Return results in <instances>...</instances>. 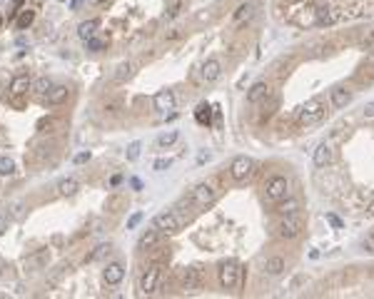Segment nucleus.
I'll return each mask as SVG.
<instances>
[{
	"label": "nucleus",
	"instance_id": "7c9ffc66",
	"mask_svg": "<svg viewBox=\"0 0 374 299\" xmlns=\"http://www.w3.org/2000/svg\"><path fill=\"white\" fill-rule=\"evenodd\" d=\"M13 172H15L13 157H0V177H10Z\"/></svg>",
	"mask_w": 374,
	"mask_h": 299
},
{
	"label": "nucleus",
	"instance_id": "9d476101",
	"mask_svg": "<svg viewBox=\"0 0 374 299\" xmlns=\"http://www.w3.org/2000/svg\"><path fill=\"white\" fill-rule=\"evenodd\" d=\"M220 75H222V63L217 60V58H210V60H205L202 65H200V82L202 85H212V82H217L220 80Z\"/></svg>",
	"mask_w": 374,
	"mask_h": 299
},
{
	"label": "nucleus",
	"instance_id": "9b49d317",
	"mask_svg": "<svg viewBox=\"0 0 374 299\" xmlns=\"http://www.w3.org/2000/svg\"><path fill=\"white\" fill-rule=\"evenodd\" d=\"M314 13H317V25H334V23L344 20V8L319 5V8H314Z\"/></svg>",
	"mask_w": 374,
	"mask_h": 299
},
{
	"label": "nucleus",
	"instance_id": "dca6fc26",
	"mask_svg": "<svg viewBox=\"0 0 374 299\" xmlns=\"http://www.w3.org/2000/svg\"><path fill=\"white\" fill-rule=\"evenodd\" d=\"M68 95H70V87H68V85H53V90H50L43 100H45V105L58 107V105H63V102L68 100Z\"/></svg>",
	"mask_w": 374,
	"mask_h": 299
},
{
	"label": "nucleus",
	"instance_id": "1a4fd4ad",
	"mask_svg": "<svg viewBox=\"0 0 374 299\" xmlns=\"http://www.w3.org/2000/svg\"><path fill=\"white\" fill-rule=\"evenodd\" d=\"M152 227L160 229L162 234H175V232H180L182 220H180L175 212H160V215L152 220Z\"/></svg>",
	"mask_w": 374,
	"mask_h": 299
},
{
	"label": "nucleus",
	"instance_id": "412c9836",
	"mask_svg": "<svg viewBox=\"0 0 374 299\" xmlns=\"http://www.w3.org/2000/svg\"><path fill=\"white\" fill-rule=\"evenodd\" d=\"M97 28H100V20H97V18H90V20H85V23L78 25V38H80V40H90V38H95Z\"/></svg>",
	"mask_w": 374,
	"mask_h": 299
},
{
	"label": "nucleus",
	"instance_id": "bb28decb",
	"mask_svg": "<svg viewBox=\"0 0 374 299\" xmlns=\"http://www.w3.org/2000/svg\"><path fill=\"white\" fill-rule=\"evenodd\" d=\"M132 70H135V65H132L130 60L120 63V65L115 68V80H117V82H125V80H130V77H132Z\"/></svg>",
	"mask_w": 374,
	"mask_h": 299
},
{
	"label": "nucleus",
	"instance_id": "2eb2a0df",
	"mask_svg": "<svg viewBox=\"0 0 374 299\" xmlns=\"http://www.w3.org/2000/svg\"><path fill=\"white\" fill-rule=\"evenodd\" d=\"M122 277H125V267H122L120 262L105 264V269H102V282H105L107 287H117V284L122 282Z\"/></svg>",
	"mask_w": 374,
	"mask_h": 299
},
{
	"label": "nucleus",
	"instance_id": "cd10ccee",
	"mask_svg": "<svg viewBox=\"0 0 374 299\" xmlns=\"http://www.w3.org/2000/svg\"><path fill=\"white\" fill-rule=\"evenodd\" d=\"M195 117H197L200 125H212V105L202 102V105L195 110Z\"/></svg>",
	"mask_w": 374,
	"mask_h": 299
},
{
	"label": "nucleus",
	"instance_id": "20e7f679",
	"mask_svg": "<svg viewBox=\"0 0 374 299\" xmlns=\"http://www.w3.org/2000/svg\"><path fill=\"white\" fill-rule=\"evenodd\" d=\"M287 197H289V180L282 177V175H272L265 182V200L272 202V205H277V202H282Z\"/></svg>",
	"mask_w": 374,
	"mask_h": 299
},
{
	"label": "nucleus",
	"instance_id": "c756f323",
	"mask_svg": "<svg viewBox=\"0 0 374 299\" xmlns=\"http://www.w3.org/2000/svg\"><path fill=\"white\" fill-rule=\"evenodd\" d=\"M110 252H112V247H110V244H97V247H95V249H93V252L88 254V262H97V259H105V257H107Z\"/></svg>",
	"mask_w": 374,
	"mask_h": 299
},
{
	"label": "nucleus",
	"instance_id": "c03bdc74",
	"mask_svg": "<svg viewBox=\"0 0 374 299\" xmlns=\"http://www.w3.org/2000/svg\"><path fill=\"white\" fill-rule=\"evenodd\" d=\"M5 229H8V220L0 217V234H5Z\"/></svg>",
	"mask_w": 374,
	"mask_h": 299
},
{
	"label": "nucleus",
	"instance_id": "a878e982",
	"mask_svg": "<svg viewBox=\"0 0 374 299\" xmlns=\"http://www.w3.org/2000/svg\"><path fill=\"white\" fill-rule=\"evenodd\" d=\"M177 140H180V132H177V130L160 132V135H157V147H160V150H167V147H172Z\"/></svg>",
	"mask_w": 374,
	"mask_h": 299
},
{
	"label": "nucleus",
	"instance_id": "a211bd4d",
	"mask_svg": "<svg viewBox=\"0 0 374 299\" xmlns=\"http://www.w3.org/2000/svg\"><path fill=\"white\" fill-rule=\"evenodd\" d=\"M329 100H332V107H334V110H344V107L352 102V92H349L347 87H334V90L329 92Z\"/></svg>",
	"mask_w": 374,
	"mask_h": 299
},
{
	"label": "nucleus",
	"instance_id": "5701e85b",
	"mask_svg": "<svg viewBox=\"0 0 374 299\" xmlns=\"http://www.w3.org/2000/svg\"><path fill=\"white\" fill-rule=\"evenodd\" d=\"M53 85H55V82H53L48 75H43V77H35V80H33V92H35L38 97H45V95L53 90Z\"/></svg>",
	"mask_w": 374,
	"mask_h": 299
},
{
	"label": "nucleus",
	"instance_id": "f8f14e48",
	"mask_svg": "<svg viewBox=\"0 0 374 299\" xmlns=\"http://www.w3.org/2000/svg\"><path fill=\"white\" fill-rule=\"evenodd\" d=\"M180 282H182V289H185V292H195V289H200V284H202V272H200L197 267H185L182 274H180Z\"/></svg>",
	"mask_w": 374,
	"mask_h": 299
},
{
	"label": "nucleus",
	"instance_id": "37998d69",
	"mask_svg": "<svg viewBox=\"0 0 374 299\" xmlns=\"http://www.w3.org/2000/svg\"><path fill=\"white\" fill-rule=\"evenodd\" d=\"M130 185H132V190H137V192L142 190V182H140L137 177H130Z\"/></svg>",
	"mask_w": 374,
	"mask_h": 299
},
{
	"label": "nucleus",
	"instance_id": "4be33fe9",
	"mask_svg": "<svg viewBox=\"0 0 374 299\" xmlns=\"http://www.w3.org/2000/svg\"><path fill=\"white\" fill-rule=\"evenodd\" d=\"M78 190H80V182L75 177H63L58 182V195H63V197H73Z\"/></svg>",
	"mask_w": 374,
	"mask_h": 299
},
{
	"label": "nucleus",
	"instance_id": "b1692460",
	"mask_svg": "<svg viewBox=\"0 0 374 299\" xmlns=\"http://www.w3.org/2000/svg\"><path fill=\"white\" fill-rule=\"evenodd\" d=\"M284 267H287V264H284L282 257H270V259L265 262V272H267L270 277H280V274L284 272Z\"/></svg>",
	"mask_w": 374,
	"mask_h": 299
},
{
	"label": "nucleus",
	"instance_id": "aec40b11",
	"mask_svg": "<svg viewBox=\"0 0 374 299\" xmlns=\"http://www.w3.org/2000/svg\"><path fill=\"white\" fill-rule=\"evenodd\" d=\"M255 13H257V5H255V3H242V5L235 10V25L250 23V20L255 18Z\"/></svg>",
	"mask_w": 374,
	"mask_h": 299
},
{
	"label": "nucleus",
	"instance_id": "e433bc0d",
	"mask_svg": "<svg viewBox=\"0 0 374 299\" xmlns=\"http://www.w3.org/2000/svg\"><path fill=\"white\" fill-rule=\"evenodd\" d=\"M170 165H172V160H170V157H160V160H155V165H152V167H155V172H165Z\"/></svg>",
	"mask_w": 374,
	"mask_h": 299
},
{
	"label": "nucleus",
	"instance_id": "39448f33",
	"mask_svg": "<svg viewBox=\"0 0 374 299\" xmlns=\"http://www.w3.org/2000/svg\"><path fill=\"white\" fill-rule=\"evenodd\" d=\"M28 90H33V80H30L28 73H20V75H15V77L10 80V85H8V100H10L15 107H20V105H23V97L28 95Z\"/></svg>",
	"mask_w": 374,
	"mask_h": 299
},
{
	"label": "nucleus",
	"instance_id": "4c0bfd02",
	"mask_svg": "<svg viewBox=\"0 0 374 299\" xmlns=\"http://www.w3.org/2000/svg\"><path fill=\"white\" fill-rule=\"evenodd\" d=\"M140 222H142V212H135V215H132V217L127 220V229H135V227H137Z\"/></svg>",
	"mask_w": 374,
	"mask_h": 299
},
{
	"label": "nucleus",
	"instance_id": "473e14b6",
	"mask_svg": "<svg viewBox=\"0 0 374 299\" xmlns=\"http://www.w3.org/2000/svg\"><path fill=\"white\" fill-rule=\"evenodd\" d=\"M45 262H48V252H45V249H43V252H38V254H33L30 259H25V264H28V267H33V269L43 267Z\"/></svg>",
	"mask_w": 374,
	"mask_h": 299
},
{
	"label": "nucleus",
	"instance_id": "a19ab883",
	"mask_svg": "<svg viewBox=\"0 0 374 299\" xmlns=\"http://www.w3.org/2000/svg\"><path fill=\"white\" fill-rule=\"evenodd\" d=\"M364 249H367V252H374V232H372V234H367V239H364Z\"/></svg>",
	"mask_w": 374,
	"mask_h": 299
},
{
	"label": "nucleus",
	"instance_id": "7ed1b4c3",
	"mask_svg": "<svg viewBox=\"0 0 374 299\" xmlns=\"http://www.w3.org/2000/svg\"><path fill=\"white\" fill-rule=\"evenodd\" d=\"M304 229V217L299 212H292V215H280V222H277V234L282 239H297Z\"/></svg>",
	"mask_w": 374,
	"mask_h": 299
},
{
	"label": "nucleus",
	"instance_id": "2f4dec72",
	"mask_svg": "<svg viewBox=\"0 0 374 299\" xmlns=\"http://www.w3.org/2000/svg\"><path fill=\"white\" fill-rule=\"evenodd\" d=\"M140 152H142V142H137V140H135V142H130V145H127V150H125V157H127L130 162H135V160L140 157Z\"/></svg>",
	"mask_w": 374,
	"mask_h": 299
},
{
	"label": "nucleus",
	"instance_id": "f704fd0d",
	"mask_svg": "<svg viewBox=\"0 0 374 299\" xmlns=\"http://www.w3.org/2000/svg\"><path fill=\"white\" fill-rule=\"evenodd\" d=\"M85 45H88V50H90V53H97V50H102V48H105V43H102L100 38H90V40H85Z\"/></svg>",
	"mask_w": 374,
	"mask_h": 299
},
{
	"label": "nucleus",
	"instance_id": "f3484780",
	"mask_svg": "<svg viewBox=\"0 0 374 299\" xmlns=\"http://www.w3.org/2000/svg\"><path fill=\"white\" fill-rule=\"evenodd\" d=\"M160 239H162V232L160 229H147V232H142V237L137 239V249H142V252H147V249H152V247H157L160 244Z\"/></svg>",
	"mask_w": 374,
	"mask_h": 299
},
{
	"label": "nucleus",
	"instance_id": "3c124183",
	"mask_svg": "<svg viewBox=\"0 0 374 299\" xmlns=\"http://www.w3.org/2000/svg\"><path fill=\"white\" fill-rule=\"evenodd\" d=\"M0 3H3V0H0Z\"/></svg>",
	"mask_w": 374,
	"mask_h": 299
},
{
	"label": "nucleus",
	"instance_id": "ea45409f",
	"mask_svg": "<svg viewBox=\"0 0 374 299\" xmlns=\"http://www.w3.org/2000/svg\"><path fill=\"white\" fill-rule=\"evenodd\" d=\"M364 117H367V120H374V100L364 105Z\"/></svg>",
	"mask_w": 374,
	"mask_h": 299
},
{
	"label": "nucleus",
	"instance_id": "49530a36",
	"mask_svg": "<svg viewBox=\"0 0 374 299\" xmlns=\"http://www.w3.org/2000/svg\"><path fill=\"white\" fill-rule=\"evenodd\" d=\"M327 220H329V222H332V224H334V227H342V222H339V220H337V217H334V215H327Z\"/></svg>",
	"mask_w": 374,
	"mask_h": 299
},
{
	"label": "nucleus",
	"instance_id": "a18cd8bd",
	"mask_svg": "<svg viewBox=\"0 0 374 299\" xmlns=\"http://www.w3.org/2000/svg\"><path fill=\"white\" fill-rule=\"evenodd\" d=\"M120 182H122V177H120V175H115V177H112V180H110V187H117V185H120Z\"/></svg>",
	"mask_w": 374,
	"mask_h": 299
},
{
	"label": "nucleus",
	"instance_id": "de8ad7c7",
	"mask_svg": "<svg viewBox=\"0 0 374 299\" xmlns=\"http://www.w3.org/2000/svg\"><path fill=\"white\" fill-rule=\"evenodd\" d=\"M80 5H83V0H73V3H70V8H73V10H75V8H80Z\"/></svg>",
	"mask_w": 374,
	"mask_h": 299
},
{
	"label": "nucleus",
	"instance_id": "423d86ee",
	"mask_svg": "<svg viewBox=\"0 0 374 299\" xmlns=\"http://www.w3.org/2000/svg\"><path fill=\"white\" fill-rule=\"evenodd\" d=\"M252 172H255V160L247 155H240L230 162V177L235 182H247L252 177Z\"/></svg>",
	"mask_w": 374,
	"mask_h": 299
},
{
	"label": "nucleus",
	"instance_id": "f257e3e1",
	"mask_svg": "<svg viewBox=\"0 0 374 299\" xmlns=\"http://www.w3.org/2000/svg\"><path fill=\"white\" fill-rule=\"evenodd\" d=\"M242 267H240V262H235V259H227V262H222L220 264V269H217V279H220V287L222 289H227V292H237L240 287H242Z\"/></svg>",
	"mask_w": 374,
	"mask_h": 299
},
{
	"label": "nucleus",
	"instance_id": "c85d7f7f",
	"mask_svg": "<svg viewBox=\"0 0 374 299\" xmlns=\"http://www.w3.org/2000/svg\"><path fill=\"white\" fill-rule=\"evenodd\" d=\"M277 212L280 215H292V212H299V202L294 197H287L282 202H277Z\"/></svg>",
	"mask_w": 374,
	"mask_h": 299
},
{
	"label": "nucleus",
	"instance_id": "09e8293b",
	"mask_svg": "<svg viewBox=\"0 0 374 299\" xmlns=\"http://www.w3.org/2000/svg\"><path fill=\"white\" fill-rule=\"evenodd\" d=\"M367 212H369V215L374 217V200H372V205H369V210H367Z\"/></svg>",
	"mask_w": 374,
	"mask_h": 299
},
{
	"label": "nucleus",
	"instance_id": "6e6552de",
	"mask_svg": "<svg viewBox=\"0 0 374 299\" xmlns=\"http://www.w3.org/2000/svg\"><path fill=\"white\" fill-rule=\"evenodd\" d=\"M192 200H195V205H200L202 210L212 207V205H215V200H217V190H215V185H212V182H200V185L192 190Z\"/></svg>",
	"mask_w": 374,
	"mask_h": 299
},
{
	"label": "nucleus",
	"instance_id": "58836bf2",
	"mask_svg": "<svg viewBox=\"0 0 374 299\" xmlns=\"http://www.w3.org/2000/svg\"><path fill=\"white\" fill-rule=\"evenodd\" d=\"M73 160H75V165H85V162L90 160V152H88V150H83V152H78Z\"/></svg>",
	"mask_w": 374,
	"mask_h": 299
},
{
	"label": "nucleus",
	"instance_id": "f03ea898",
	"mask_svg": "<svg viewBox=\"0 0 374 299\" xmlns=\"http://www.w3.org/2000/svg\"><path fill=\"white\" fill-rule=\"evenodd\" d=\"M324 115H327V105H324V100L322 97H312L307 105H302V110H299V125L302 127H314V125H319L322 120H324Z\"/></svg>",
	"mask_w": 374,
	"mask_h": 299
},
{
	"label": "nucleus",
	"instance_id": "0eeeda50",
	"mask_svg": "<svg viewBox=\"0 0 374 299\" xmlns=\"http://www.w3.org/2000/svg\"><path fill=\"white\" fill-rule=\"evenodd\" d=\"M160 279H162V267H160V264H152V267L140 277V284H137L140 294H145V297L155 294V292L160 289Z\"/></svg>",
	"mask_w": 374,
	"mask_h": 299
},
{
	"label": "nucleus",
	"instance_id": "ddd939ff",
	"mask_svg": "<svg viewBox=\"0 0 374 299\" xmlns=\"http://www.w3.org/2000/svg\"><path fill=\"white\" fill-rule=\"evenodd\" d=\"M152 105H155V110L160 112V115H167L170 110H175V92L172 90H157L155 92V97H152Z\"/></svg>",
	"mask_w": 374,
	"mask_h": 299
},
{
	"label": "nucleus",
	"instance_id": "8fccbe9b",
	"mask_svg": "<svg viewBox=\"0 0 374 299\" xmlns=\"http://www.w3.org/2000/svg\"><path fill=\"white\" fill-rule=\"evenodd\" d=\"M372 58H374V48H372Z\"/></svg>",
	"mask_w": 374,
	"mask_h": 299
},
{
	"label": "nucleus",
	"instance_id": "393cba45",
	"mask_svg": "<svg viewBox=\"0 0 374 299\" xmlns=\"http://www.w3.org/2000/svg\"><path fill=\"white\" fill-rule=\"evenodd\" d=\"M299 28H307V25H314L317 23V13H314V8H302V13L297 15V18H292Z\"/></svg>",
	"mask_w": 374,
	"mask_h": 299
},
{
	"label": "nucleus",
	"instance_id": "6ab92c4d",
	"mask_svg": "<svg viewBox=\"0 0 374 299\" xmlns=\"http://www.w3.org/2000/svg\"><path fill=\"white\" fill-rule=\"evenodd\" d=\"M267 95H270L267 82H255V85L247 90V102H250V105H260L262 100H267Z\"/></svg>",
	"mask_w": 374,
	"mask_h": 299
},
{
	"label": "nucleus",
	"instance_id": "79ce46f5",
	"mask_svg": "<svg viewBox=\"0 0 374 299\" xmlns=\"http://www.w3.org/2000/svg\"><path fill=\"white\" fill-rule=\"evenodd\" d=\"M364 48H367V50H372V48H374V30H372V33H369V38L364 40Z\"/></svg>",
	"mask_w": 374,
	"mask_h": 299
},
{
	"label": "nucleus",
	"instance_id": "c9c22d12",
	"mask_svg": "<svg viewBox=\"0 0 374 299\" xmlns=\"http://www.w3.org/2000/svg\"><path fill=\"white\" fill-rule=\"evenodd\" d=\"M180 10H182V0H172V3L167 5V18H175V15H180Z\"/></svg>",
	"mask_w": 374,
	"mask_h": 299
},
{
	"label": "nucleus",
	"instance_id": "4468645a",
	"mask_svg": "<svg viewBox=\"0 0 374 299\" xmlns=\"http://www.w3.org/2000/svg\"><path fill=\"white\" fill-rule=\"evenodd\" d=\"M332 160H334V142H329V140L319 142L314 150V165L327 167V165H332Z\"/></svg>",
	"mask_w": 374,
	"mask_h": 299
},
{
	"label": "nucleus",
	"instance_id": "72a5a7b5",
	"mask_svg": "<svg viewBox=\"0 0 374 299\" xmlns=\"http://www.w3.org/2000/svg\"><path fill=\"white\" fill-rule=\"evenodd\" d=\"M33 20H35V10H23L20 18H18V30H25Z\"/></svg>",
	"mask_w": 374,
	"mask_h": 299
}]
</instances>
